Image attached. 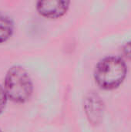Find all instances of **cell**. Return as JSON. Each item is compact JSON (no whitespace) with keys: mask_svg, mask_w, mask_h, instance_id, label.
Returning <instances> with one entry per match:
<instances>
[{"mask_svg":"<svg viewBox=\"0 0 131 132\" xmlns=\"http://www.w3.org/2000/svg\"><path fill=\"white\" fill-rule=\"evenodd\" d=\"M8 101V97L3 87L0 85V114L4 111Z\"/></svg>","mask_w":131,"mask_h":132,"instance_id":"cell-6","label":"cell"},{"mask_svg":"<svg viewBox=\"0 0 131 132\" xmlns=\"http://www.w3.org/2000/svg\"><path fill=\"white\" fill-rule=\"evenodd\" d=\"M84 111L91 124H99L102 121L104 111L103 102L100 97L94 92L88 94L84 100Z\"/></svg>","mask_w":131,"mask_h":132,"instance_id":"cell-4","label":"cell"},{"mask_svg":"<svg viewBox=\"0 0 131 132\" xmlns=\"http://www.w3.org/2000/svg\"><path fill=\"white\" fill-rule=\"evenodd\" d=\"M0 132H2V130H1V129H0Z\"/></svg>","mask_w":131,"mask_h":132,"instance_id":"cell-8","label":"cell"},{"mask_svg":"<svg viewBox=\"0 0 131 132\" xmlns=\"http://www.w3.org/2000/svg\"><path fill=\"white\" fill-rule=\"evenodd\" d=\"M127 67L123 59L118 56H107L97 64L94 70V80L98 87L105 90L119 87L125 80Z\"/></svg>","mask_w":131,"mask_h":132,"instance_id":"cell-1","label":"cell"},{"mask_svg":"<svg viewBox=\"0 0 131 132\" xmlns=\"http://www.w3.org/2000/svg\"><path fill=\"white\" fill-rule=\"evenodd\" d=\"M122 51H123L124 55L127 58L131 60V41L130 42L127 43L123 46Z\"/></svg>","mask_w":131,"mask_h":132,"instance_id":"cell-7","label":"cell"},{"mask_svg":"<svg viewBox=\"0 0 131 132\" xmlns=\"http://www.w3.org/2000/svg\"><path fill=\"white\" fill-rule=\"evenodd\" d=\"M71 2L66 0H46L36 2V9L42 17L56 19L65 15L69 9Z\"/></svg>","mask_w":131,"mask_h":132,"instance_id":"cell-3","label":"cell"},{"mask_svg":"<svg viewBox=\"0 0 131 132\" xmlns=\"http://www.w3.org/2000/svg\"><path fill=\"white\" fill-rule=\"evenodd\" d=\"M3 87L8 99L17 104L27 102L33 92V84L29 73L19 65L12 66L8 70Z\"/></svg>","mask_w":131,"mask_h":132,"instance_id":"cell-2","label":"cell"},{"mask_svg":"<svg viewBox=\"0 0 131 132\" xmlns=\"http://www.w3.org/2000/svg\"><path fill=\"white\" fill-rule=\"evenodd\" d=\"M14 32V22L5 13L0 12V44L7 42Z\"/></svg>","mask_w":131,"mask_h":132,"instance_id":"cell-5","label":"cell"}]
</instances>
